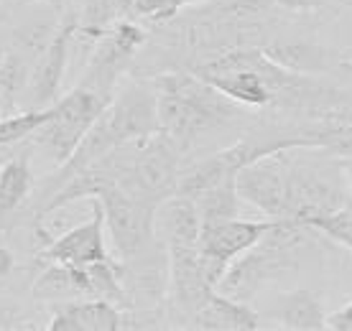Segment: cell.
<instances>
[{"instance_id":"21","label":"cell","mask_w":352,"mask_h":331,"mask_svg":"<svg viewBox=\"0 0 352 331\" xmlns=\"http://www.w3.org/2000/svg\"><path fill=\"white\" fill-rule=\"evenodd\" d=\"M327 323L335 331H352V301L342 308H337L335 314L327 316Z\"/></svg>"},{"instance_id":"1","label":"cell","mask_w":352,"mask_h":331,"mask_svg":"<svg viewBox=\"0 0 352 331\" xmlns=\"http://www.w3.org/2000/svg\"><path fill=\"white\" fill-rule=\"evenodd\" d=\"M153 84L159 130L174 140L184 153L202 135L232 125L243 115V105L189 69L161 71Z\"/></svg>"},{"instance_id":"6","label":"cell","mask_w":352,"mask_h":331,"mask_svg":"<svg viewBox=\"0 0 352 331\" xmlns=\"http://www.w3.org/2000/svg\"><path fill=\"white\" fill-rule=\"evenodd\" d=\"M289 171L291 148L273 150L250 161L238 171L235 183H238L240 199L258 207L265 217L289 219Z\"/></svg>"},{"instance_id":"7","label":"cell","mask_w":352,"mask_h":331,"mask_svg":"<svg viewBox=\"0 0 352 331\" xmlns=\"http://www.w3.org/2000/svg\"><path fill=\"white\" fill-rule=\"evenodd\" d=\"M278 219H263V222H248V219H222V222H212L202 225L199 232V250H202L204 265H207V275L220 286L222 275L228 271L232 260H238L240 255L248 253L256 242L263 240V235L276 225Z\"/></svg>"},{"instance_id":"3","label":"cell","mask_w":352,"mask_h":331,"mask_svg":"<svg viewBox=\"0 0 352 331\" xmlns=\"http://www.w3.org/2000/svg\"><path fill=\"white\" fill-rule=\"evenodd\" d=\"M110 100L113 97H105L95 89L77 84L69 95L59 97L49 107L46 122L28 138V143L36 150H41L46 158H52L56 166L67 163Z\"/></svg>"},{"instance_id":"8","label":"cell","mask_w":352,"mask_h":331,"mask_svg":"<svg viewBox=\"0 0 352 331\" xmlns=\"http://www.w3.org/2000/svg\"><path fill=\"white\" fill-rule=\"evenodd\" d=\"M77 28H80V16L67 13L56 28V34H54L52 44L36 59L26 95H23L26 97V110H44L59 100V89H62L67 61H69V46L77 38Z\"/></svg>"},{"instance_id":"24","label":"cell","mask_w":352,"mask_h":331,"mask_svg":"<svg viewBox=\"0 0 352 331\" xmlns=\"http://www.w3.org/2000/svg\"><path fill=\"white\" fill-rule=\"evenodd\" d=\"M16 113V105L8 100V95H6V89L0 87V117H6V115H13Z\"/></svg>"},{"instance_id":"14","label":"cell","mask_w":352,"mask_h":331,"mask_svg":"<svg viewBox=\"0 0 352 331\" xmlns=\"http://www.w3.org/2000/svg\"><path fill=\"white\" fill-rule=\"evenodd\" d=\"M327 316L329 314L324 311V304L319 301L317 293H311L307 288H296L273 298L263 319H271L281 329L289 331H324L329 329Z\"/></svg>"},{"instance_id":"13","label":"cell","mask_w":352,"mask_h":331,"mask_svg":"<svg viewBox=\"0 0 352 331\" xmlns=\"http://www.w3.org/2000/svg\"><path fill=\"white\" fill-rule=\"evenodd\" d=\"M31 296H34V301H44L52 306L97 298L87 268L85 265H67V262H49L46 271L34 280Z\"/></svg>"},{"instance_id":"23","label":"cell","mask_w":352,"mask_h":331,"mask_svg":"<svg viewBox=\"0 0 352 331\" xmlns=\"http://www.w3.org/2000/svg\"><path fill=\"white\" fill-rule=\"evenodd\" d=\"M16 321H18V316L13 314V308L0 301V329H16L18 326Z\"/></svg>"},{"instance_id":"22","label":"cell","mask_w":352,"mask_h":331,"mask_svg":"<svg viewBox=\"0 0 352 331\" xmlns=\"http://www.w3.org/2000/svg\"><path fill=\"white\" fill-rule=\"evenodd\" d=\"M13 268H16V258H13V253H10L8 247L0 244V280L8 278L10 273H13Z\"/></svg>"},{"instance_id":"20","label":"cell","mask_w":352,"mask_h":331,"mask_svg":"<svg viewBox=\"0 0 352 331\" xmlns=\"http://www.w3.org/2000/svg\"><path fill=\"white\" fill-rule=\"evenodd\" d=\"M276 5L286 13H314L324 8V0H276Z\"/></svg>"},{"instance_id":"19","label":"cell","mask_w":352,"mask_h":331,"mask_svg":"<svg viewBox=\"0 0 352 331\" xmlns=\"http://www.w3.org/2000/svg\"><path fill=\"white\" fill-rule=\"evenodd\" d=\"M301 225L317 229L324 240H335V242L344 244L352 253V204H347L344 209L311 217V219H307V222H301Z\"/></svg>"},{"instance_id":"9","label":"cell","mask_w":352,"mask_h":331,"mask_svg":"<svg viewBox=\"0 0 352 331\" xmlns=\"http://www.w3.org/2000/svg\"><path fill=\"white\" fill-rule=\"evenodd\" d=\"M89 214L87 222L72 227L69 232L54 237L41 247L38 253V260L44 262H67V265H89V262L97 260H107L110 253H107L105 244V209L97 196L89 199Z\"/></svg>"},{"instance_id":"4","label":"cell","mask_w":352,"mask_h":331,"mask_svg":"<svg viewBox=\"0 0 352 331\" xmlns=\"http://www.w3.org/2000/svg\"><path fill=\"white\" fill-rule=\"evenodd\" d=\"M148 46V31L143 23L135 21H115L105 34L95 41L92 56H89L85 74H82V87L95 89L100 95L113 97V89L118 79L133 67L138 54Z\"/></svg>"},{"instance_id":"25","label":"cell","mask_w":352,"mask_h":331,"mask_svg":"<svg viewBox=\"0 0 352 331\" xmlns=\"http://www.w3.org/2000/svg\"><path fill=\"white\" fill-rule=\"evenodd\" d=\"M342 171L347 176V183H350V192H352V158H342Z\"/></svg>"},{"instance_id":"5","label":"cell","mask_w":352,"mask_h":331,"mask_svg":"<svg viewBox=\"0 0 352 331\" xmlns=\"http://www.w3.org/2000/svg\"><path fill=\"white\" fill-rule=\"evenodd\" d=\"M97 199L105 209L107 235L120 260H131L156 242V204L135 199L118 183L102 186L97 192Z\"/></svg>"},{"instance_id":"17","label":"cell","mask_w":352,"mask_h":331,"mask_svg":"<svg viewBox=\"0 0 352 331\" xmlns=\"http://www.w3.org/2000/svg\"><path fill=\"white\" fill-rule=\"evenodd\" d=\"M238 176L235 179H225L217 186L207 189L204 194H199L197 199H192L197 204L199 219L202 225H212V222H222V219L238 217L240 212V194H238Z\"/></svg>"},{"instance_id":"27","label":"cell","mask_w":352,"mask_h":331,"mask_svg":"<svg viewBox=\"0 0 352 331\" xmlns=\"http://www.w3.org/2000/svg\"><path fill=\"white\" fill-rule=\"evenodd\" d=\"M16 3H21V5H31V3H44V0H16Z\"/></svg>"},{"instance_id":"2","label":"cell","mask_w":352,"mask_h":331,"mask_svg":"<svg viewBox=\"0 0 352 331\" xmlns=\"http://www.w3.org/2000/svg\"><path fill=\"white\" fill-rule=\"evenodd\" d=\"M319 240L324 237L317 229L296 219H278L261 242L230 262L217 290L250 304L263 286L296 275L301 265L319 250Z\"/></svg>"},{"instance_id":"15","label":"cell","mask_w":352,"mask_h":331,"mask_svg":"<svg viewBox=\"0 0 352 331\" xmlns=\"http://www.w3.org/2000/svg\"><path fill=\"white\" fill-rule=\"evenodd\" d=\"M34 192V171L28 156H10L0 166V219L16 214Z\"/></svg>"},{"instance_id":"11","label":"cell","mask_w":352,"mask_h":331,"mask_svg":"<svg viewBox=\"0 0 352 331\" xmlns=\"http://www.w3.org/2000/svg\"><path fill=\"white\" fill-rule=\"evenodd\" d=\"M263 52L286 69L299 71V74H314V77L329 74L342 64V56L335 49H327L317 41H304V38L273 36L271 41L263 46Z\"/></svg>"},{"instance_id":"12","label":"cell","mask_w":352,"mask_h":331,"mask_svg":"<svg viewBox=\"0 0 352 331\" xmlns=\"http://www.w3.org/2000/svg\"><path fill=\"white\" fill-rule=\"evenodd\" d=\"M186 329L199 331H258L263 329V316L256 308H250L248 301L230 298L220 290H214L210 301L192 314L186 321Z\"/></svg>"},{"instance_id":"10","label":"cell","mask_w":352,"mask_h":331,"mask_svg":"<svg viewBox=\"0 0 352 331\" xmlns=\"http://www.w3.org/2000/svg\"><path fill=\"white\" fill-rule=\"evenodd\" d=\"M123 308L105 298L54 304L49 331H120Z\"/></svg>"},{"instance_id":"16","label":"cell","mask_w":352,"mask_h":331,"mask_svg":"<svg viewBox=\"0 0 352 331\" xmlns=\"http://www.w3.org/2000/svg\"><path fill=\"white\" fill-rule=\"evenodd\" d=\"M62 23V18L56 16V13H46L41 18H31L26 21L23 26H18L10 36V49L18 52L23 59H28L31 64H36V59L46 52V46L52 44L54 34H56V28Z\"/></svg>"},{"instance_id":"18","label":"cell","mask_w":352,"mask_h":331,"mask_svg":"<svg viewBox=\"0 0 352 331\" xmlns=\"http://www.w3.org/2000/svg\"><path fill=\"white\" fill-rule=\"evenodd\" d=\"M49 117V107L44 110H23L0 117V146H16L34 135Z\"/></svg>"},{"instance_id":"26","label":"cell","mask_w":352,"mask_h":331,"mask_svg":"<svg viewBox=\"0 0 352 331\" xmlns=\"http://www.w3.org/2000/svg\"><path fill=\"white\" fill-rule=\"evenodd\" d=\"M6 59H8V44H3V41H0V69H3Z\"/></svg>"}]
</instances>
